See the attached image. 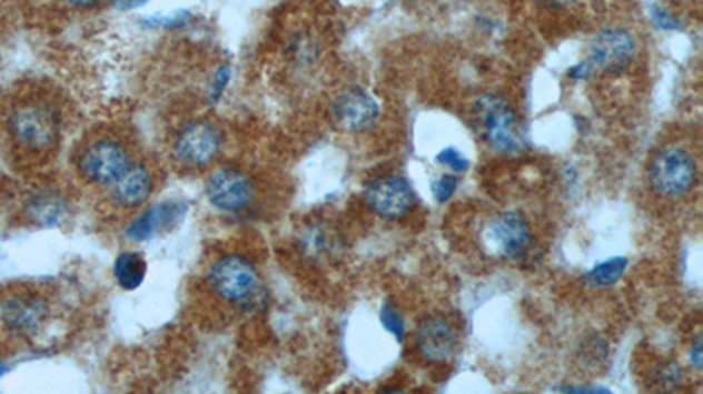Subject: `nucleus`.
<instances>
[{
	"instance_id": "obj_1",
	"label": "nucleus",
	"mask_w": 703,
	"mask_h": 394,
	"mask_svg": "<svg viewBox=\"0 0 703 394\" xmlns=\"http://www.w3.org/2000/svg\"><path fill=\"white\" fill-rule=\"evenodd\" d=\"M211 293L218 300L245 312L263 309V279L256 263L239 253L218 256L206 274Z\"/></svg>"
},
{
	"instance_id": "obj_2",
	"label": "nucleus",
	"mask_w": 703,
	"mask_h": 394,
	"mask_svg": "<svg viewBox=\"0 0 703 394\" xmlns=\"http://www.w3.org/2000/svg\"><path fill=\"white\" fill-rule=\"evenodd\" d=\"M474 125L482 141L502 154L519 153L524 148V132L514 105L505 97L486 93L475 100Z\"/></svg>"
},
{
	"instance_id": "obj_3",
	"label": "nucleus",
	"mask_w": 703,
	"mask_h": 394,
	"mask_svg": "<svg viewBox=\"0 0 703 394\" xmlns=\"http://www.w3.org/2000/svg\"><path fill=\"white\" fill-rule=\"evenodd\" d=\"M8 127L20 148L30 153H44L59 144L62 112L48 100H27L11 112Z\"/></svg>"
},
{
	"instance_id": "obj_4",
	"label": "nucleus",
	"mask_w": 703,
	"mask_h": 394,
	"mask_svg": "<svg viewBox=\"0 0 703 394\" xmlns=\"http://www.w3.org/2000/svg\"><path fill=\"white\" fill-rule=\"evenodd\" d=\"M651 188L657 195L679 199L690 193L699 181V165L690 151L670 145L653 158L647 169Z\"/></svg>"
},
{
	"instance_id": "obj_5",
	"label": "nucleus",
	"mask_w": 703,
	"mask_h": 394,
	"mask_svg": "<svg viewBox=\"0 0 703 394\" xmlns=\"http://www.w3.org/2000/svg\"><path fill=\"white\" fill-rule=\"evenodd\" d=\"M226 145L222 129L208 120L190 121L181 127L172 142L176 162L190 171H201L217 162Z\"/></svg>"
},
{
	"instance_id": "obj_6",
	"label": "nucleus",
	"mask_w": 703,
	"mask_h": 394,
	"mask_svg": "<svg viewBox=\"0 0 703 394\" xmlns=\"http://www.w3.org/2000/svg\"><path fill=\"white\" fill-rule=\"evenodd\" d=\"M130 165L132 160L126 144L111 138L90 142L78 158L81 178L93 186H113Z\"/></svg>"
},
{
	"instance_id": "obj_7",
	"label": "nucleus",
	"mask_w": 703,
	"mask_h": 394,
	"mask_svg": "<svg viewBox=\"0 0 703 394\" xmlns=\"http://www.w3.org/2000/svg\"><path fill=\"white\" fill-rule=\"evenodd\" d=\"M206 199L224 214H239L256 202L257 186L247 172L235 166H220L206 181Z\"/></svg>"
},
{
	"instance_id": "obj_8",
	"label": "nucleus",
	"mask_w": 703,
	"mask_h": 394,
	"mask_svg": "<svg viewBox=\"0 0 703 394\" xmlns=\"http://www.w3.org/2000/svg\"><path fill=\"white\" fill-rule=\"evenodd\" d=\"M50 317V303L32 293L9 295L0 302V326L18 339L39 335L47 329Z\"/></svg>"
},
{
	"instance_id": "obj_9",
	"label": "nucleus",
	"mask_w": 703,
	"mask_h": 394,
	"mask_svg": "<svg viewBox=\"0 0 703 394\" xmlns=\"http://www.w3.org/2000/svg\"><path fill=\"white\" fill-rule=\"evenodd\" d=\"M366 204L377 216L398 221L415 208V191L402 175H380L369 181Z\"/></svg>"
},
{
	"instance_id": "obj_10",
	"label": "nucleus",
	"mask_w": 703,
	"mask_h": 394,
	"mask_svg": "<svg viewBox=\"0 0 703 394\" xmlns=\"http://www.w3.org/2000/svg\"><path fill=\"white\" fill-rule=\"evenodd\" d=\"M636 39L626 29H605L591 41L590 60L596 71L621 74L636 59Z\"/></svg>"
},
{
	"instance_id": "obj_11",
	"label": "nucleus",
	"mask_w": 703,
	"mask_h": 394,
	"mask_svg": "<svg viewBox=\"0 0 703 394\" xmlns=\"http://www.w3.org/2000/svg\"><path fill=\"white\" fill-rule=\"evenodd\" d=\"M486 241L496 256L517 262L532 250V226L519 212L505 211L489 224Z\"/></svg>"
},
{
	"instance_id": "obj_12",
	"label": "nucleus",
	"mask_w": 703,
	"mask_h": 394,
	"mask_svg": "<svg viewBox=\"0 0 703 394\" xmlns=\"http://www.w3.org/2000/svg\"><path fill=\"white\" fill-rule=\"evenodd\" d=\"M333 118L339 129L350 133H365L375 129L380 120V105L365 88H348L333 104Z\"/></svg>"
},
{
	"instance_id": "obj_13",
	"label": "nucleus",
	"mask_w": 703,
	"mask_h": 394,
	"mask_svg": "<svg viewBox=\"0 0 703 394\" xmlns=\"http://www.w3.org/2000/svg\"><path fill=\"white\" fill-rule=\"evenodd\" d=\"M187 211H189V205L180 200H166L160 204L151 205L130 221L126 236L130 242L154 241L160 233L178 226Z\"/></svg>"
},
{
	"instance_id": "obj_14",
	"label": "nucleus",
	"mask_w": 703,
	"mask_h": 394,
	"mask_svg": "<svg viewBox=\"0 0 703 394\" xmlns=\"http://www.w3.org/2000/svg\"><path fill=\"white\" fill-rule=\"evenodd\" d=\"M156 178L154 172L142 163H132L126 174L118 179L113 186L108 188L111 204L122 211H138L150 202L156 193Z\"/></svg>"
},
{
	"instance_id": "obj_15",
	"label": "nucleus",
	"mask_w": 703,
	"mask_h": 394,
	"mask_svg": "<svg viewBox=\"0 0 703 394\" xmlns=\"http://www.w3.org/2000/svg\"><path fill=\"white\" fill-rule=\"evenodd\" d=\"M457 339L453 324L444 317H429L423 321L415 335V347L420 356L429 363L447 362L456 354Z\"/></svg>"
},
{
	"instance_id": "obj_16",
	"label": "nucleus",
	"mask_w": 703,
	"mask_h": 394,
	"mask_svg": "<svg viewBox=\"0 0 703 394\" xmlns=\"http://www.w3.org/2000/svg\"><path fill=\"white\" fill-rule=\"evenodd\" d=\"M299 251L308 262L315 265L338 262L345 253L344 235L331 224H310L299 235Z\"/></svg>"
},
{
	"instance_id": "obj_17",
	"label": "nucleus",
	"mask_w": 703,
	"mask_h": 394,
	"mask_svg": "<svg viewBox=\"0 0 703 394\" xmlns=\"http://www.w3.org/2000/svg\"><path fill=\"white\" fill-rule=\"evenodd\" d=\"M72 208L68 196L57 190H39L27 199L23 214L41 229H57L68 223Z\"/></svg>"
},
{
	"instance_id": "obj_18",
	"label": "nucleus",
	"mask_w": 703,
	"mask_h": 394,
	"mask_svg": "<svg viewBox=\"0 0 703 394\" xmlns=\"http://www.w3.org/2000/svg\"><path fill=\"white\" fill-rule=\"evenodd\" d=\"M147 274V260L138 251H122L115 257L113 277L123 291H136L141 287Z\"/></svg>"
},
{
	"instance_id": "obj_19",
	"label": "nucleus",
	"mask_w": 703,
	"mask_h": 394,
	"mask_svg": "<svg viewBox=\"0 0 703 394\" xmlns=\"http://www.w3.org/2000/svg\"><path fill=\"white\" fill-rule=\"evenodd\" d=\"M628 257L614 256L607 262L598 263L587 272V284L595 287L614 286L615 283H620L623 275L628 270Z\"/></svg>"
},
{
	"instance_id": "obj_20",
	"label": "nucleus",
	"mask_w": 703,
	"mask_h": 394,
	"mask_svg": "<svg viewBox=\"0 0 703 394\" xmlns=\"http://www.w3.org/2000/svg\"><path fill=\"white\" fill-rule=\"evenodd\" d=\"M380 323L390 335L396 336V341L403 342L406 336V324L405 320H403V315L399 314L398 309L390 305V303H386L384 307L380 309Z\"/></svg>"
},
{
	"instance_id": "obj_21",
	"label": "nucleus",
	"mask_w": 703,
	"mask_h": 394,
	"mask_svg": "<svg viewBox=\"0 0 703 394\" xmlns=\"http://www.w3.org/2000/svg\"><path fill=\"white\" fill-rule=\"evenodd\" d=\"M289 54L299 63H311L318 57V48L308 36H296L289 44Z\"/></svg>"
},
{
	"instance_id": "obj_22",
	"label": "nucleus",
	"mask_w": 703,
	"mask_h": 394,
	"mask_svg": "<svg viewBox=\"0 0 703 394\" xmlns=\"http://www.w3.org/2000/svg\"><path fill=\"white\" fill-rule=\"evenodd\" d=\"M436 162L439 165L447 166L456 174H463V172L468 171L469 166L468 158L461 153L459 150H456V148H445V150L439 151L436 154Z\"/></svg>"
},
{
	"instance_id": "obj_23",
	"label": "nucleus",
	"mask_w": 703,
	"mask_h": 394,
	"mask_svg": "<svg viewBox=\"0 0 703 394\" xmlns=\"http://www.w3.org/2000/svg\"><path fill=\"white\" fill-rule=\"evenodd\" d=\"M189 13H171V14H156V17L147 18L142 21L145 26L150 29H178V27H185L189 23Z\"/></svg>"
},
{
	"instance_id": "obj_24",
	"label": "nucleus",
	"mask_w": 703,
	"mask_h": 394,
	"mask_svg": "<svg viewBox=\"0 0 703 394\" xmlns=\"http://www.w3.org/2000/svg\"><path fill=\"white\" fill-rule=\"evenodd\" d=\"M457 190V178L454 174H445L442 178L436 179L433 183V196L439 204H445L448 200L453 199L454 193Z\"/></svg>"
},
{
	"instance_id": "obj_25",
	"label": "nucleus",
	"mask_w": 703,
	"mask_h": 394,
	"mask_svg": "<svg viewBox=\"0 0 703 394\" xmlns=\"http://www.w3.org/2000/svg\"><path fill=\"white\" fill-rule=\"evenodd\" d=\"M683 377L681 366H679L677 363H670V365H665L660 370V378H657V382H660V386H662L663 390H677V387L683 384Z\"/></svg>"
},
{
	"instance_id": "obj_26",
	"label": "nucleus",
	"mask_w": 703,
	"mask_h": 394,
	"mask_svg": "<svg viewBox=\"0 0 703 394\" xmlns=\"http://www.w3.org/2000/svg\"><path fill=\"white\" fill-rule=\"evenodd\" d=\"M651 18H653L654 26H656L657 29L679 30L683 27V21L679 20L674 14L669 13L666 9L660 8V6H653V8H651Z\"/></svg>"
},
{
	"instance_id": "obj_27",
	"label": "nucleus",
	"mask_w": 703,
	"mask_h": 394,
	"mask_svg": "<svg viewBox=\"0 0 703 394\" xmlns=\"http://www.w3.org/2000/svg\"><path fill=\"white\" fill-rule=\"evenodd\" d=\"M230 69L227 65L220 67L215 72L214 81H211L210 100L211 102H218L222 99L224 92H226L227 84L230 81Z\"/></svg>"
},
{
	"instance_id": "obj_28",
	"label": "nucleus",
	"mask_w": 703,
	"mask_h": 394,
	"mask_svg": "<svg viewBox=\"0 0 703 394\" xmlns=\"http://www.w3.org/2000/svg\"><path fill=\"white\" fill-rule=\"evenodd\" d=\"M595 72L593 65L590 62H581L578 65L572 67L568 71L570 78L574 79V81H586L587 78H591Z\"/></svg>"
},
{
	"instance_id": "obj_29",
	"label": "nucleus",
	"mask_w": 703,
	"mask_h": 394,
	"mask_svg": "<svg viewBox=\"0 0 703 394\" xmlns=\"http://www.w3.org/2000/svg\"><path fill=\"white\" fill-rule=\"evenodd\" d=\"M690 360L696 370H702V336L696 339L695 345L691 348Z\"/></svg>"
},
{
	"instance_id": "obj_30",
	"label": "nucleus",
	"mask_w": 703,
	"mask_h": 394,
	"mask_svg": "<svg viewBox=\"0 0 703 394\" xmlns=\"http://www.w3.org/2000/svg\"><path fill=\"white\" fill-rule=\"evenodd\" d=\"M560 391H565V393H611L605 387L596 386H565L560 387Z\"/></svg>"
},
{
	"instance_id": "obj_31",
	"label": "nucleus",
	"mask_w": 703,
	"mask_h": 394,
	"mask_svg": "<svg viewBox=\"0 0 703 394\" xmlns=\"http://www.w3.org/2000/svg\"><path fill=\"white\" fill-rule=\"evenodd\" d=\"M63 2L76 9H93L101 6L105 0H63Z\"/></svg>"
},
{
	"instance_id": "obj_32",
	"label": "nucleus",
	"mask_w": 703,
	"mask_h": 394,
	"mask_svg": "<svg viewBox=\"0 0 703 394\" xmlns=\"http://www.w3.org/2000/svg\"><path fill=\"white\" fill-rule=\"evenodd\" d=\"M147 0H118V6L123 9L138 8V6L145 4Z\"/></svg>"
},
{
	"instance_id": "obj_33",
	"label": "nucleus",
	"mask_w": 703,
	"mask_h": 394,
	"mask_svg": "<svg viewBox=\"0 0 703 394\" xmlns=\"http://www.w3.org/2000/svg\"><path fill=\"white\" fill-rule=\"evenodd\" d=\"M9 370L11 368H9L8 363L0 362V378L4 377V375L8 374Z\"/></svg>"
},
{
	"instance_id": "obj_34",
	"label": "nucleus",
	"mask_w": 703,
	"mask_h": 394,
	"mask_svg": "<svg viewBox=\"0 0 703 394\" xmlns=\"http://www.w3.org/2000/svg\"><path fill=\"white\" fill-rule=\"evenodd\" d=\"M551 2H556L557 6H568L574 2V0H551Z\"/></svg>"
}]
</instances>
